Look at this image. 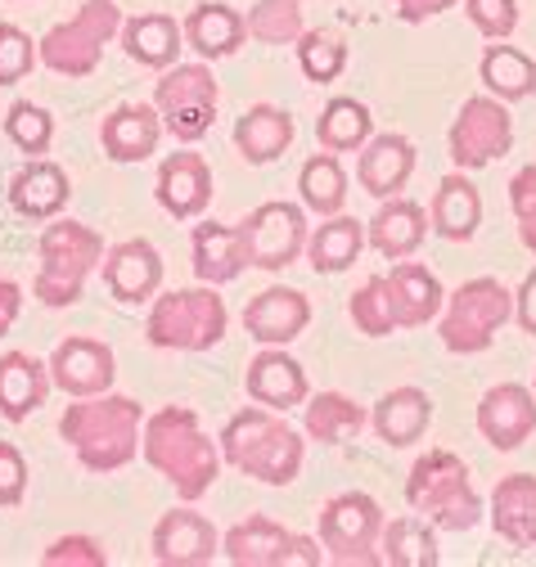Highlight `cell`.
<instances>
[{
	"mask_svg": "<svg viewBox=\"0 0 536 567\" xmlns=\"http://www.w3.org/2000/svg\"><path fill=\"white\" fill-rule=\"evenodd\" d=\"M244 388H248V396H252L257 405L280 410V414L293 410V405H302V401L311 396V388H307V370L289 357L285 347H261L257 357L248 361Z\"/></svg>",
	"mask_w": 536,
	"mask_h": 567,
	"instance_id": "cell-19",
	"label": "cell"
},
{
	"mask_svg": "<svg viewBox=\"0 0 536 567\" xmlns=\"http://www.w3.org/2000/svg\"><path fill=\"white\" fill-rule=\"evenodd\" d=\"M307 324H311V302L298 289H285V284H276V289H261L244 307V329L261 347H289L293 338H302Z\"/></svg>",
	"mask_w": 536,
	"mask_h": 567,
	"instance_id": "cell-18",
	"label": "cell"
},
{
	"mask_svg": "<svg viewBox=\"0 0 536 567\" xmlns=\"http://www.w3.org/2000/svg\"><path fill=\"white\" fill-rule=\"evenodd\" d=\"M248 41V19L226 0H204L185 19V45L198 59H226Z\"/></svg>",
	"mask_w": 536,
	"mask_h": 567,
	"instance_id": "cell-28",
	"label": "cell"
},
{
	"mask_svg": "<svg viewBox=\"0 0 536 567\" xmlns=\"http://www.w3.org/2000/svg\"><path fill=\"white\" fill-rule=\"evenodd\" d=\"M141 455L154 473H163L185 505L204 501L221 477V442L204 433V423L189 405H163L145 419Z\"/></svg>",
	"mask_w": 536,
	"mask_h": 567,
	"instance_id": "cell-1",
	"label": "cell"
},
{
	"mask_svg": "<svg viewBox=\"0 0 536 567\" xmlns=\"http://www.w3.org/2000/svg\"><path fill=\"white\" fill-rule=\"evenodd\" d=\"M514 145V117H509V104L496 100V95H468L451 122V135H446V150H451V163L460 172H478L496 158H505Z\"/></svg>",
	"mask_w": 536,
	"mask_h": 567,
	"instance_id": "cell-11",
	"label": "cell"
},
{
	"mask_svg": "<svg viewBox=\"0 0 536 567\" xmlns=\"http://www.w3.org/2000/svg\"><path fill=\"white\" fill-rule=\"evenodd\" d=\"M429 226L451 239V244H468L483 226V194L478 185L468 181L460 167L451 176L437 181V194H433V207H429Z\"/></svg>",
	"mask_w": 536,
	"mask_h": 567,
	"instance_id": "cell-24",
	"label": "cell"
},
{
	"mask_svg": "<svg viewBox=\"0 0 536 567\" xmlns=\"http://www.w3.org/2000/svg\"><path fill=\"white\" fill-rule=\"evenodd\" d=\"M239 235H244V252H248V266L257 270H285L293 266L302 252H307V207L302 203H261L252 207L248 217L239 221Z\"/></svg>",
	"mask_w": 536,
	"mask_h": 567,
	"instance_id": "cell-12",
	"label": "cell"
},
{
	"mask_svg": "<svg viewBox=\"0 0 536 567\" xmlns=\"http://www.w3.org/2000/svg\"><path fill=\"white\" fill-rule=\"evenodd\" d=\"M217 100H221V86L208 63H172L163 68V78L154 86V109L163 113V126L181 145H194V140H204L213 131Z\"/></svg>",
	"mask_w": 536,
	"mask_h": 567,
	"instance_id": "cell-9",
	"label": "cell"
},
{
	"mask_svg": "<svg viewBox=\"0 0 536 567\" xmlns=\"http://www.w3.org/2000/svg\"><path fill=\"white\" fill-rule=\"evenodd\" d=\"M41 563L45 567H109V554H104V545L100 540H91V536H59L45 554H41Z\"/></svg>",
	"mask_w": 536,
	"mask_h": 567,
	"instance_id": "cell-47",
	"label": "cell"
},
{
	"mask_svg": "<svg viewBox=\"0 0 536 567\" xmlns=\"http://www.w3.org/2000/svg\"><path fill=\"white\" fill-rule=\"evenodd\" d=\"M365 423H370L365 405H357V401L343 396V392H316V396H307V405H302V429H307V437H316V442H324V446H343V442L361 437Z\"/></svg>",
	"mask_w": 536,
	"mask_h": 567,
	"instance_id": "cell-35",
	"label": "cell"
},
{
	"mask_svg": "<svg viewBox=\"0 0 536 567\" xmlns=\"http://www.w3.org/2000/svg\"><path fill=\"white\" fill-rule=\"evenodd\" d=\"M6 135H10V145H14L19 154L41 158V154L50 150V140H54V117H50L41 104L19 100V104H10V113H6Z\"/></svg>",
	"mask_w": 536,
	"mask_h": 567,
	"instance_id": "cell-42",
	"label": "cell"
},
{
	"mask_svg": "<svg viewBox=\"0 0 536 567\" xmlns=\"http://www.w3.org/2000/svg\"><path fill=\"white\" fill-rule=\"evenodd\" d=\"M293 563H302V567H320V563H329V554H324L320 540H311V536H289V545H285V563H280V567H293Z\"/></svg>",
	"mask_w": 536,
	"mask_h": 567,
	"instance_id": "cell-51",
	"label": "cell"
},
{
	"mask_svg": "<svg viewBox=\"0 0 536 567\" xmlns=\"http://www.w3.org/2000/svg\"><path fill=\"white\" fill-rule=\"evenodd\" d=\"M406 505L437 532H468L483 518V495L474 491L468 464L455 451H429L406 477Z\"/></svg>",
	"mask_w": 536,
	"mask_h": 567,
	"instance_id": "cell-4",
	"label": "cell"
},
{
	"mask_svg": "<svg viewBox=\"0 0 536 567\" xmlns=\"http://www.w3.org/2000/svg\"><path fill=\"white\" fill-rule=\"evenodd\" d=\"M37 63H41V45H37L23 28L0 23V86L23 82Z\"/></svg>",
	"mask_w": 536,
	"mask_h": 567,
	"instance_id": "cell-44",
	"label": "cell"
},
{
	"mask_svg": "<svg viewBox=\"0 0 536 567\" xmlns=\"http://www.w3.org/2000/svg\"><path fill=\"white\" fill-rule=\"evenodd\" d=\"M424 235H429L424 207L411 203V198H401V194H396V198H383V207L374 212V221L365 226V239H370L374 252L388 257V261H406V257H415L420 244H424Z\"/></svg>",
	"mask_w": 536,
	"mask_h": 567,
	"instance_id": "cell-25",
	"label": "cell"
},
{
	"mask_svg": "<svg viewBox=\"0 0 536 567\" xmlns=\"http://www.w3.org/2000/svg\"><path fill=\"white\" fill-rule=\"evenodd\" d=\"M28 495V460L14 442H0V509L23 505Z\"/></svg>",
	"mask_w": 536,
	"mask_h": 567,
	"instance_id": "cell-48",
	"label": "cell"
},
{
	"mask_svg": "<svg viewBox=\"0 0 536 567\" xmlns=\"http://www.w3.org/2000/svg\"><path fill=\"white\" fill-rule=\"evenodd\" d=\"M50 379L59 392L69 396H100L113 388L117 361H113V347L86 333H69L54 351H50Z\"/></svg>",
	"mask_w": 536,
	"mask_h": 567,
	"instance_id": "cell-13",
	"label": "cell"
},
{
	"mask_svg": "<svg viewBox=\"0 0 536 567\" xmlns=\"http://www.w3.org/2000/svg\"><path fill=\"white\" fill-rule=\"evenodd\" d=\"M150 549H154V563H163V567H204L221 554V532L198 509L185 505V509H172L158 518Z\"/></svg>",
	"mask_w": 536,
	"mask_h": 567,
	"instance_id": "cell-15",
	"label": "cell"
},
{
	"mask_svg": "<svg viewBox=\"0 0 536 567\" xmlns=\"http://www.w3.org/2000/svg\"><path fill=\"white\" fill-rule=\"evenodd\" d=\"M348 316H352V324H357L365 338H388V333L396 329L383 275H370V279L361 284V289L352 293V302H348Z\"/></svg>",
	"mask_w": 536,
	"mask_h": 567,
	"instance_id": "cell-43",
	"label": "cell"
},
{
	"mask_svg": "<svg viewBox=\"0 0 536 567\" xmlns=\"http://www.w3.org/2000/svg\"><path fill=\"white\" fill-rule=\"evenodd\" d=\"M370 423H374L379 442H388V446H415L429 433V423H433V401L420 388H392V392H383L374 401Z\"/></svg>",
	"mask_w": 536,
	"mask_h": 567,
	"instance_id": "cell-27",
	"label": "cell"
},
{
	"mask_svg": "<svg viewBox=\"0 0 536 567\" xmlns=\"http://www.w3.org/2000/svg\"><path fill=\"white\" fill-rule=\"evenodd\" d=\"M383 284H388V302H392L396 329H424V324L437 320L442 307H446L442 279H437L429 266H420V261L392 266V275H383Z\"/></svg>",
	"mask_w": 536,
	"mask_h": 567,
	"instance_id": "cell-20",
	"label": "cell"
},
{
	"mask_svg": "<svg viewBox=\"0 0 536 567\" xmlns=\"http://www.w3.org/2000/svg\"><path fill=\"white\" fill-rule=\"evenodd\" d=\"M415 176V145L406 135H370L361 145V158H357V181L370 198H396L406 189V181Z\"/></svg>",
	"mask_w": 536,
	"mask_h": 567,
	"instance_id": "cell-21",
	"label": "cell"
},
{
	"mask_svg": "<svg viewBox=\"0 0 536 567\" xmlns=\"http://www.w3.org/2000/svg\"><path fill=\"white\" fill-rule=\"evenodd\" d=\"M455 6V0H392V10L401 23H424V19H437Z\"/></svg>",
	"mask_w": 536,
	"mask_h": 567,
	"instance_id": "cell-50",
	"label": "cell"
},
{
	"mask_svg": "<svg viewBox=\"0 0 536 567\" xmlns=\"http://www.w3.org/2000/svg\"><path fill=\"white\" fill-rule=\"evenodd\" d=\"M69 198H73L69 172L50 158H28V167H19L10 181V203L28 221H54L69 207Z\"/></svg>",
	"mask_w": 536,
	"mask_h": 567,
	"instance_id": "cell-23",
	"label": "cell"
},
{
	"mask_svg": "<svg viewBox=\"0 0 536 567\" xmlns=\"http://www.w3.org/2000/svg\"><path fill=\"white\" fill-rule=\"evenodd\" d=\"M145 410L141 401L100 392V396H73V405L59 419V437L73 446L86 473H117L141 455Z\"/></svg>",
	"mask_w": 536,
	"mask_h": 567,
	"instance_id": "cell-2",
	"label": "cell"
},
{
	"mask_svg": "<svg viewBox=\"0 0 536 567\" xmlns=\"http://www.w3.org/2000/svg\"><path fill=\"white\" fill-rule=\"evenodd\" d=\"M492 527L514 549H536V477L509 473L492 491Z\"/></svg>",
	"mask_w": 536,
	"mask_h": 567,
	"instance_id": "cell-26",
	"label": "cell"
},
{
	"mask_svg": "<svg viewBox=\"0 0 536 567\" xmlns=\"http://www.w3.org/2000/svg\"><path fill=\"white\" fill-rule=\"evenodd\" d=\"M509 207H514L523 248L536 257V163H527V167L514 172V181H509Z\"/></svg>",
	"mask_w": 536,
	"mask_h": 567,
	"instance_id": "cell-45",
	"label": "cell"
},
{
	"mask_svg": "<svg viewBox=\"0 0 536 567\" xmlns=\"http://www.w3.org/2000/svg\"><path fill=\"white\" fill-rule=\"evenodd\" d=\"M379 536H383V509L365 491H343L324 501L320 509V545L329 563L343 567H374L379 558Z\"/></svg>",
	"mask_w": 536,
	"mask_h": 567,
	"instance_id": "cell-10",
	"label": "cell"
},
{
	"mask_svg": "<svg viewBox=\"0 0 536 567\" xmlns=\"http://www.w3.org/2000/svg\"><path fill=\"white\" fill-rule=\"evenodd\" d=\"M122 45L141 68H158L163 73L185 50V23H176L172 14H136L122 23Z\"/></svg>",
	"mask_w": 536,
	"mask_h": 567,
	"instance_id": "cell-32",
	"label": "cell"
},
{
	"mask_svg": "<svg viewBox=\"0 0 536 567\" xmlns=\"http://www.w3.org/2000/svg\"><path fill=\"white\" fill-rule=\"evenodd\" d=\"M50 383V365H41L28 351H6L0 357V419L23 423L32 410L45 405Z\"/></svg>",
	"mask_w": 536,
	"mask_h": 567,
	"instance_id": "cell-29",
	"label": "cell"
},
{
	"mask_svg": "<svg viewBox=\"0 0 536 567\" xmlns=\"http://www.w3.org/2000/svg\"><path fill=\"white\" fill-rule=\"evenodd\" d=\"M158 203L167 217L176 221H194L204 217L208 203H213V167L204 163V154L194 150H176L158 163V185H154Z\"/></svg>",
	"mask_w": 536,
	"mask_h": 567,
	"instance_id": "cell-16",
	"label": "cell"
},
{
	"mask_svg": "<svg viewBox=\"0 0 536 567\" xmlns=\"http://www.w3.org/2000/svg\"><path fill=\"white\" fill-rule=\"evenodd\" d=\"M189 248H194V275H198V284H217V289H221V284L239 279L244 266H248L239 226H217V221L194 226Z\"/></svg>",
	"mask_w": 536,
	"mask_h": 567,
	"instance_id": "cell-31",
	"label": "cell"
},
{
	"mask_svg": "<svg viewBox=\"0 0 536 567\" xmlns=\"http://www.w3.org/2000/svg\"><path fill=\"white\" fill-rule=\"evenodd\" d=\"M437 527L429 518H392L379 536V558L388 567H437Z\"/></svg>",
	"mask_w": 536,
	"mask_h": 567,
	"instance_id": "cell-39",
	"label": "cell"
},
{
	"mask_svg": "<svg viewBox=\"0 0 536 567\" xmlns=\"http://www.w3.org/2000/svg\"><path fill=\"white\" fill-rule=\"evenodd\" d=\"M122 10L113 0H86V6L69 19V23H54L37 45H41V63L59 78H91L104 45L113 37H122Z\"/></svg>",
	"mask_w": 536,
	"mask_h": 567,
	"instance_id": "cell-8",
	"label": "cell"
},
{
	"mask_svg": "<svg viewBox=\"0 0 536 567\" xmlns=\"http://www.w3.org/2000/svg\"><path fill=\"white\" fill-rule=\"evenodd\" d=\"M478 433L496 451H518L536 433V392L523 383H496L478 401Z\"/></svg>",
	"mask_w": 536,
	"mask_h": 567,
	"instance_id": "cell-17",
	"label": "cell"
},
{
	"mask_svg": "<svg viewBox=\"0 0 536 567\" xmlns=\"http://www.w3.org/2000/svg\"><path fill=\"white\" fill-rule=\"evenodd\" d=\"M509 316H514V293L501 279L478 275V279H464L455 293H446V307L437 316V338L455 357H478V351L496 342Z\"/></svg>",
	"mask_w": 536,
	"mask_h": 567,
	"instance_id": "cell-7",
	"label": "cell"
},
{
	"mask_svg": "<svg viewBox=\"0 0 536 567\" xmlns=\"http://www.w3.org/2000/svg\"><path fill=\"white\" fill-rule=\"evenodd\" d=\"M365 226L357 217H343V212H333V217H320V226L307 235V261L316 275H339L348 270L361 248H365Z\"/></svg>",
	"mask_w": 536,
	"mask_h": 567,
	"instance_id": "cell-33",
	"label": "cell"
},
{
	"mask_svg": "<svg viewBox=\"0 0 536 567\" xmlns=\"http://www.w3.org/2000/svg\"><path fill=\"white\" fill-rule=\"evenodd\" d=\"M104 261L100 230L82 221H54L41 230V270L32 279V298L45 307H73L82 302V289L91 270Z\"/></svg>",
	"mask_w": 536,
	"mask_h": 567,
	"instance_id": "cell-5",
	"label": "cell"
},
{
	"mask_svg": "<svg viewBox=\"0 0 536 567\" xmlns=\"http://www.w3.org/2000/svg\"><path fill=\"white\" fill-rule=\"evenodd\" d=\"M230 311L217 293V284H198V289H172L158 293L145 320V338L163 351H208L226 338Z\"/></svg>",
	"mask_w": 536,
	"mask_h": 567,
	"instance_id": "cell-6",
	"label": "cell"
},
{
	"mask_svg": "<svg viewBox=\"0 0 536 567\" xmlns=\"http://www.w3.org/2000/svg\"><path fill=\"white\" fill-rule=\"evenodd\" d=\"M478 82L487 86V95H496L505 104H518V100L536 95V59L523 54L518 45L496 41L478 59Z\"/></svg>",
	"mask_w": 536,
	"mask_h": 567,
	"instance_id": "cell-36",
	"label": "cell"
},
{
	"mask_svg": "<svg viewBox=\"0 0 536 567\" xmlns=\"http://www.w3.org/2000/svg\"><path fill=\"white\" fill-rule=\"evenodd\" d=\"M293 135H298V126H293V117H289L285 109H276V104H252V109L235 122V150H239L244 163L261 167V163H276V158L293 145Z\"/></svg>",
	"mask_w": 536,
	"mask_h": 567,
	"instance_id": "cell-30",
	"label": "cell"
},
{
	"mask_svg": "<svg viewBox=\"0 0 536 567\" xmlns=\"http://www.w3.org/2000/svg\"><path fill=\"white\" fill-rule=\"evenodd\" d=\"M464 14L487 41H509L518 28V0H464Z\"/></svg>",
	"mask_w": 536,
	"mask_h": 567,
	"instance_id": "cell-46",
	"label": "cell"
},
{
	"mask_svg": "<svg viewBox=\"0 0 536 567\" xmlns=\"http://www.w3.org/2000/svg\"><path fill=\"white\" fill-rule=\"evenodd\" d=\"M514 320L523 324V333H532V338H536V266L523 275L518 293H514Z\"/></svg>",
	"mask_w": 536,
	"mask_h": 567,
	"instance_id": "cell-49",
	"label": "cell"
},
{
	"mask_svg": "<svg viewBox=\"0 0 536 567\" xmlns=\"http://www.w3.org/2000/svg\"><path fill=\"white\" fill-rule=\"evenodd\" d=\"M100 270H104V289L122 307L154 302L158 289H163V252L150 239H122V244H113L104 252Z\"/></svg>",
	"mask_w": 536,
	"mask_h": 567,
	"instance_id": "cell-14",
	"label": "cell"
},
{
	"mask_svg": "<svg viewBox=\"0 0 536 567\" xmlns=\"http://www.w3.org/2000/svg\"><path fill=\"white\" fill-rule=\"evenodd\" d=\"M298 68L307 73V82H339L348 68V45L339 32H302L298 37Z\"/></svg>",
	"mask_w": 536,
	"mask_h": 567,
	"instance_id": "cell-41",
	"label": "cell"
},
{
	"mask_svg": "<svg viewBox=\"0 0 536 567\" xmlns=\"http://www.w3.org/2000/svg\"><path fill=\"white\" fill-rule=\"evenodd\" d=\"M221 460L266 486H289L302 473L307 442L285 423L280 410L266 405H244L226 429H221Z\"/></svg>",
	"mask_w": 536,
	"mask_h": 567,
	"instance_id": "cell-3",
	"label": "cell"
},
{
	"mask_svg": "<svg viewBox=\"0 0 536 567\" xmlns=\"http://www.w3.org/2000/svg\"><path fill=\"white\" fill-rule=\"evenodd\" d=\"M298 198L307 212H316V217H333V212H343L348 203V172L339 163V154H311L298 172Z\"/></svg>",
	"mask_w": 536,
	"mask_h": 567,
	"instance_id": "cell-38",
	"label": "cell"
},
{
	"mask_svg": "<svg viewBox=\"0 0 536 567\" xmlns=\"http://www.w3.org/2000/svg\"><path fill=\"white\" fill-rule=\"evenodd\" d=\"M370 131H374L370 109L361 100H348V95L329 100L320 109V117H316V140H320V150H329V154H361Z\"/></svg>",
	"mask_w": 536,
	"mask_h": 567,
	"instance_id": "cell-37",
	"label": "cell"
},
{
	"mask_svg": "<svg viewBox=\"0 0 536 567\" xmlns=\"http://www.w3.org/2000/svg\"><path fill=\"white\" fill-rule=\"evenodd\" d=\"M19 307H23V289L14 279H6L0 275V338H6L10 329H14V320H19Z\"/></svg>",
	"mask_w": 536,
	"mask_h": 567,
	"instance_id": "cell-52",
	"label": "cell"
},
{
	"mask_svg": "<svg viewBox=\"0 0 536 567\" xmlns=\"http://www.w3.org/2000/svg\"><path fill=\"white\" fill-rule=\"evenodd\" d=\"M289 536H293V532H285L276 518L252 514V518L235 523V527L221 536V554H226L235 567H280Z\"/></svg>",
	"mask_w": 536,
	"mask_h": 567,
	"instance_id": "cell-34",
	"label": "cell"
},
{
	"mask_svg": "<svg viewBox=\"0 0 536 567\" xmlns=\"http://www.w3.org/2000/svg\"><path fill=\"white\" fill-rule=\"evenodd\" d=\"M244 19H248V37L261 45H293L307 32L302 0H257Z\"/></svg>",
	"mask_w": 536,
	"mask_h": 567,
	"instance_id": "cell-40",
	"label": "cell"
},
{
	"mask_svg": "<svg viewBox=\"0 0 536 567\" xmlns=\"http://www.w3.org/2000/svg\"><path fill=\"white\" fill-rule=\"evenodd\" d=\"M163 113L150 104H122L104 117L100 126V145L113 163H145L158 154V140H163Z\"/></svg>",
	"mask_w": 536,
	"mask_h": 567,
	"instance_id": "cell-22",
	"label": "cell"
}]
</instances>
